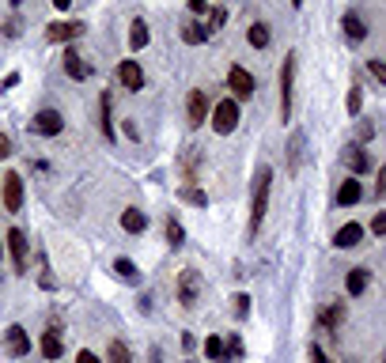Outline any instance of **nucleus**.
Segmentation results:
<instances>
[{"label":"nucleus","instance_id":"1","mask_svg":"<svg viewBox=\"0 0 386 363\" xmlns=\"http://www.w3.org/2000/svg\"><path fill=\"white\" fill-rule=\"evenodd\" d=\"M269 189H273V171L269 167H261L254 178V197H250V235H257V227H261L265 212H269Z\"/></svg>","mask_w":386,"mask_h":363},{"label":"nucleus","instance_id":"2","mask_svg":"<svg viewBox=\"0 0 386 363\" xmlns=\"http://www.w3.org/2000/svg\"><path fill=\"white\" fill-rule=\"evenodd\" d=\"M295 61L300 53H288L284 64H280V121H292V87H295Z\"/></svg>","mask_w":386,"mask_h":363},{"label":"nucleus","instance_id":"3","mask_svg":"<svg viewBox=\"0 0 386 363\" xmlns=\"http://www.w3.org/2000/svg\"><path fill=\"white\" fill-rule=\"evenodd\" d=\"M235 125H239V102L235 99H220L212 106V129L220 136H228V133H235Z\"/></svg>","mask_w":386,"mask_h":363},{"label":"nucleus","instance_id":"4","mask_svg":"<svg viewBox=\"0 0 386 363\" xmlns=\"http://www.w3.org/2000/svg\"><path fill=\"white\" fill-rule=\"evenodd\" d=\"M228 91H235V102L239 99H254L257 80L243 68V64H231V68H228Z\"/></svg>","mask_w":386,"mask_h":363},{"label":"nucleus","instance_id":"5","mask_svg":"<svg viewBox=\"0 0 386 363\" xmlns=\"http://www.w3.org/2000/svg\"><path fill=\"white\" fill-rule=\"evenodd\" d=\"M344 318H349V306H344L341 299H333V303H326V306L318 310V329L333 333V329H341V326H344Z\"/></svg>","mask_w":386,"mask_h":363},{"label":"nucleus","instance_id":"6","mask_svg":"<svg viewBox=\"0 0 386 363\" xmlns=\"http://www.w3.org/2000/svg\"><path fill=\"white\" fill-rule=\"evenodd\" d=\"M0 182H4V185H0L4 208H8V212H19V208H23V178H19V174H4Z\"/></svg>","mask_w":386,"mask_h":363},{"label":"nucleus","instance_id":"7","mask_svg":"<svg viewBox=\"0 0 386 363\" xmlns=\"http://www.w3.org/2000/svg\"><path fill=\"white\" fill-rule=\"evenodd\" d=\"M61 129H64V118L57 110H38L35 121H30V133H38V136H57Z\"/></svg>","mask_w":386,"mask_h":363},{"label":"nucleus","instance_id":"8","mask_svg":"<svg viewBox=\"0 0 386 363\" xmlns=\"http://www.w3.org/2000/svg\"><path fill=\"white\" fill-rule=\"evenodd\" d=\"M197 295H201L197 269H182V277H178V303L182 306H193V303H197Z\"/></svg>","mask_w":386,"mask_h":363},{"label":"nucleus","instance_id":"9","mask_svg":"<svg viewBox=\"0 0 386 363\" xmlns=\"http://www.w3.org/2000/svg\"><path fill=\"white\" fill-rule=\"evenodd\" d=\"M344 167H349V171H352V178H360V174H367V171H371V156H367V151L364 148H360V144H349V148H344Z\"/></svg>","mask_w":386,"mask_h":363},{"label":"nucleus","instance_id":"10","mask_svg":"<svg viewBox=\"0 0 386 363\" xmlns=\"http://www.w3.org/2000/svg\"><path fill=\"white\" fill-rule=\"evenodd\" d=\"M61 68H64V76H68V80H87V76H91V64H87L84 57H80V53L72 50V46H68V50H64V57H61Z\"/></svg>","mask_w":386,"mask_h":363},{"label":"nucleus","instance_id":"11","mask_svg":"<svg viewBox=\"0 0 386 363\" xmlns=\"http://www.w3.org/2000/svg\"><path fill=\"white\" fill-rule=\"evenodd\" d=\"M118 80H122L125 91H140V87H144V68H140L133 57H129V61L118 64Z\"/></svg>","mask_w":386,"mask_h":363},{"label":"nucleus","instance_id":"12","mask_svg":"<svg viewBox=\"0 0 386 363\" xmlns=\"http://www.w3.org/2000/svg\"><path fill=\"white\" fill-rule=\"evenodd\" d=\"M8 250H12V265H15V272H23V269H27V235H23L19 227L8 231Z\"/></svg>","mask_w":386,"mask_h":363},{"label":"nucleus","instance_id":"13","mask_svg":"<svg viewBox=\"0 0 386 363\" xmlns=\"http://www.w3.org/2000/svg\"><path fill=\"white\" fill-rule=\"evenodd\" d=\"M186 118H190L193 129L205 125V118H208V95H205V91H190V99H186Z\"/></svg>","mask_w":386,"mask_h":363},{"label":"nucleus","instance_id":"14","mask_svg":"<svg viewBox=\"0 0 386 363\" xmlns=\"http://www.w3.org/2000/svg\"><path fill=\"white\" fill-rule=\"evenodd\" d=\"M341 30H344V38H349L352 46H360V42L367 38V23L360 19L356 12H344V15H341Z\"/></svg>","mask_w":386,"mask_h":363},{"label":"nucleus","instance_id":"15","mask_svg":"<svg viewBox=\"0 0 386 363\" xmlns=\"http://www.w3.org/2000/svg\"><path fill=\"white\" fill-rule=\"evenodd\" d=\"M80 35H84V23H50V27H46L50 42H76Z\"/></svg>","mask_w":386,"mask_h":363},{"label":"nucleus","instance_id":"16","mask_svg":"<svg viewBox=\"0 0 386 363\" xmlns=\"http://www.w3.org/2000/svg\"><path fill=\"white\" fill-rule=\"evenodd\" d=\"M360 239H364V227L360 223H344V227H337V235H333V246L337 250H356L360 246Z\"/></svg>","mask_w":386,"mask_h":363},{"label":"nucleus","instance_id":"17","mask_svg":"<svg viewBox=\"0 0 386 363\" xmlns=\"http://www.w3.org/2000/svg\"><path fill=\"white\" fill-rule=\"evenodd\" d=\"M367 280H371V272H367L364 265H356V269H349V277H344V292H349L352 299H360V295L367 292Z\"/></svg>","mask_w":386,"mask_h":363},{"label":"nucleus","instance_id":"18","mask_svg":"<svg viewBox=\"0 0 386 363\" xmlns=\"http://www.w3.org/2000/svg\"><path fill=\"white\" fill-rule=\"evenodd\" d=\"M4 348L12 352V356H27V352H30V337H27V329H23V326H12V329H8Z\"/></svg>","mask_w":386,"mask_h":363},{"label":"nucleus","instance_id":"19","mask_svg":"<svg viewBox=\"0 0 386 363\" xmlns=\"http://www.w3.org/2000/svg\"><path fill=\"white\" fill-rule=\"evenodd\" d=\"M360 197H364V185H360L356 178H344L341 189H337V205H341V208H352Z\"/></svg>","mask_w":386,"mask_h":363},{"label":"nucleus","instance_id":"20","mask_svg":"<svg viewBox=\"0 0 386 363\" xmlns=\"http://www.w3.org/2000/svg\"><path fill=\"white\" fill-rule=\"evenodd\" d=\"M208 38H212V35H208L205 23H197V19L182 23V42H186V46H201V42H208Z\"/></svg>","mask_w":386,"mask_h":363},{"label":"nucleus","instance_id":"21","mask_svg":"<svg viewBox=\"0 0 386 363\" xmlns=\"http://www.w3.org/2000/svg\"><path fill=\"white\" fill-rule=\"evenodd\" d=\"M148 23H144V19H133V23H129V50H144V46H148Z\"/></svg>","mask_w":386,"mask_h":363},{"label":"nucleus","instance_id":"22","mask_svg":"<svg viewBox=\"0 0 386 363\" xmlns=\"http://www.w3.org/2000/svg\"><path fill=\"white\" fill-rule=\"evenodd\" d=\"M122 227L129 231V235H140V231L148 227V216H144L140 208H125V212H122Z\"/></svg>","mask_w":386,"mask_h":363},{"label":"nucleus","instance_id":"23","mask_svg":"<svg viewBox=\"0 0 386 363\" xmlns=\"http://www.w3.org/2000/svg\"><path fill=\"white\" fill-rule=\"evenodd\" d=\"M269 23H250V27H246V42L254 46V50H265V46H269Z\"/></svg>","mask_w":386,"mask_h":363},{"label":"nucleus","instance_id":"24","mask_svg":"<svg viewBox=\"0 0 386 363\" xmlns=\"http://www.w3.org/2000/svg\"><path fill=\"white\" fill-rule=\"evenodd\" d=\"M205 356L212 360V363H228V344H223L220 333H212V337L205 341Z\"/></svg>","mask_w":386,"mask_h":363},{"label":"nucleus","instance_id":"25","mask_svg":"<svg viewBox=\"0 0 386 363\" xmlns=\"http://www.w3.org/2000/svg\"><path fill=\"white\" fill-rule=\"evenodd\" d=\"M42 356H46V360H61V356H64V344H61L57 329H50V333H42Z\"/></svg>","mask_w":386,"mask_h":363},{"label":"nucleus","instance_id":"26","mask_svg":"<svg viewBox=\"0 0 386 363\" xmlns=\"http://www.w3.org/2000/svg\"><path fill=\"white\" fill-rule=\"evenodd\" d=\"M303 144H307V136H303V133H292V144H288V171H300V163H303Z\"/></svg>","mask_w":386,"mask_h":363},{"label":"nucleus","instance_id":"27","mask_svg":"<svg viewBox=\"0 0 386 363\" xmlns=\"http://www.w3.org/2000/svg\"><path fill=\"white\" fill-rule=\"evenodd\" d=\"M99 125H102V136L114 140V121H110V95L107 91H102V99H99Z\"/></svg>","mask_w":386,"mask_h":363},{"label":"nucleus","instance_id":"28","mask_svg":"<svg viewBox=\"0 0 386 363\" xmlns=\"http://www.w3.org/2000/svg\"><path fill=\"white\" fill-rule=\"evenodd\" d=\"M114 272L125 280V284H136V280H140V269H136V261H129V257H118V261H114Z\"/></svg>","mask_w":386,"mask_h":363},{"label":"nucleus","instance_id":"29","mask_svg":"<svg viewBox=\"0 0 386 363\" xmlns=\"http://www.w3.org/2000/svg\"><path fill=\"white\" fill-rule=\"evenodd\" d=\"M110 363H133V352H129L125 341H110V352H107Z\"/></svg>","mask_w":386,"mask_h":363},{"label":"nucleus","instance_id":"30","mask_svg":"<svg viewBox=\"0 0 386 363\" xmlns=\"http://www.w3.org/2000/svg\"><path fill=\"white\" fill-rule=\"evenodd\" d=\"M182 242H186V231H182V223L171 216V220H167V246H174V250H178Z\"/></svg>","mask_w":386,"mask_h":363},{"label":"nucleus","instance_id":"31","mask_svg":"<svg viewBox=\"0 0 386 363\" xmlns=\"http://www.w3.org/2000/svg\"><path fill=\"white\" fill-rule=\"evenodd\" d=\"M223 23H228V8H212V12H208V23H205L208 35H216V30H220Z\"/></svg>","mask_w":386,"mask_h":363},{"label":"nucleus","instance_id":"32","mask_svg":"<svg viewBox=\"0 0 386 363\" xmlns=\"http://www.w3.org/2000/svg\"><path fill=\"white\" fill-rule=\"evenodd\" d=\"M231 360H243V337H239V333L228 337V363Z\"/></svg>","mask_w":386,"mask_h":363},{"label":"nucleus","instance_id":"33","mask_svg":"<svg viewBox=\"0 0 386 363\" xmlns=\"http://www.w3.org/2000/svg\"><path fill=\"white\" fill-rule=\"evenodd\" d=\"M360 106H364V91H360V87H352V91H349V114L360 118Z\"/></svg>","mask_w":386,"mask_h":363},{"label":"nucleus","instance_id":"34","mask_svg":"<svg viewBox=\"0 0 386 363\" xmlns=\"http://www.w3.org/2000/svg\"><path fill=\"white\" fill-rule=\"evenodd\" d=\"M367 72H371L375 80H379V84H386V61H379V57H371L367 61Z\"/></svg>","mask_w":386,"mask_h":363},{"label":"nucleus","instance_id":"35","mask_svg":"<svg viewBox=\"0 0 386 363\" xmlns=\"http://www.w3.org/2000/svg\"><path fill=\"white\" fill-rule=\"evenodd\" d=\"M371 235H375V239H386V208H383V212H375V220H371Z\"/></svg>","mask_w":386,"mask_h":363},{"label":"nucleus","instance_id":"36","mask_svg":"<svg viewBox=\"0 0 386 363\" xmlns=\"http://www.w3.org/2000/svg\"><path fill=\"white\" fill-rule=\"evenodd\" d=\"M371 136H375V125H371V121H364V125H356V144H360V148H364V144L371 140Z\"/></svg>","mask_w":386,"mask_h":363},{"label":"nucleus","instance_id":"37","mask_svg":"<svg viewBox=\"0 0 386 363\" xmlns=\"http://www.w3.org/2000/svg\"><path fill=\"white\" fill-rule=\"evenodd\" d=\"M182 201H193L197 208H205V205H208V197H205V193H201V189H190V185L182 189Z\"/></svg>","mask_w":386,"mask_h":363},{"label":"nucleus","instance_id":"38","mask_svg":"<svg viewBox=\"0 0 386 363\" xmlns=\"http://www.w3.org/2000/svg\"><path fill=\"white\" fill-rule=\"evenodd\" d=\"M231 303H235V314H239V318H246V314H250V295H243V292H239Z\"/></svg>","mask_w":386,"mask_h":363},{"label":"nucleus","instance_id":"39","mask_svg":"<svg viewBox=\"0 0 386 363\" xmlns=\"http://www.w3.org/2000/svg\"><path fill=\"white\" fill-rule=\"evenodd\" d=\"M8 156H12V136H8V133H0V163H4Z\"/></svg>","mask_w":386,"mask_h":363},{"label":"nucleus","instance_id":"40","mask_svg":"<svg viewBox=\"0 0 386 363\" xmlns=\"http://www.w3.org/2000/svg\"><path fill=\"white\" fill-rule=\"evenodd\" d=\"M122 133L129 136V140H140V129L133 125V118H125V125H122Z\"/></svg>","mask_w":386,"mask_h":363},{"label":"nucleus","instance_id":"41","mask_svg":"<svg viewBox=\"0 0 386 363\" xmlns=\"http://www.w3.org/2000/svg\"><path fill=\"white\" fill-rule=\"evenodd\" d=\"M76 363H99V356H95V352H76Z\"/></svg>","mask_w":386,"mask_h":363},{"label":"nucleus","instance_id":"42","mask_svg":"<svg viewBox=\"0 0 386 363\" xmlns=\"http://www.w3.org/2000/svg\"><path fill=\"white\" fill-rule=\"evenodd\" d=\"M386 193V163H383V171H379V185H375V197H383Z\"/></svg>","mask_w":386,"mask_h":363},{"label":"nucleus","instance_id":"43","mask_svg":"<svg viewBox=\"0 0 386 363\" xmlns=\"http://www.w3.org/2000/svg\"><path fill=\"white\" fill-rule=\"evenodd\" d=\"M311 363H326V352H322L318 344H311Z\"/></svg>","mask_w":386,"mask_h":363},{"label":"nucleus","instance_id":"44","mask_svg":"<svg viewBox=\"0 0 386 363\" xmlns=\"http://www.w3.org/2000/svg\"><path fill=\"white\" fill-rule=\"evenodd\" d=\"M186 4H190V12L197 15V12H205V8H208V0H186Z\"/></svg>","mask_w":386,"mask_h":363},{"label":"nucleus","instance_id":"45","mask_svg":"<svg viewBox=\"0 0 386 363\" xmlns=\"http://www.w3.org/2000/svg\"><path fill=\"white\" fill-rule=\"evenodd\" d=\"M163 360V352H159V344H151V352H148V363H159Z\"/></svg>","mask_w":386,"mask_h":363},{"label":"nucleus","instance_id":"46","mask_svg":"<svg viewBox=\"0 0 386 363\" xmlns=\"http://www.w3.org/2000/svg\"><path fill=\"white\" fill-rule=\"evenodd\" d=\"M53 8H61V12H68V8H72V0H53Z\"/></svg>","mask_w":386,"mask_h":363},{"label":"nucleus","instance_id":"47","mask_svg":"<svg viewBox=\"0 0 386 363\" xmlns=\"http://www.w3.org/2000/svg\"><path fill=\"white\" fill-rule=\"evenodd\" d=\"M292 8H303V0H292Z\"/></svg>","mask_w":386,"mask_h":363},{"label":"nucleus","instance_id":"48","mask_svg":"<svg viewBox=\"0 0 386 363\" xmlns=\"http://www.w3.org/2000/svg\"><path fill=\"white\" fill-rule=\"evenodd\" d=\"M0 254H4V250H0Z\"/></svg>","mask_w":386,"mask_h":363}]
</instances>
